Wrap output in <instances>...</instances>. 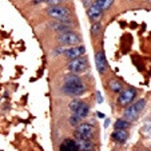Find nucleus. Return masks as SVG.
Masks as SVG:
<instances>
[{
    "label": "nucleus",
    "instance_id": "f257e3e1",
    "mask_svg": "<svg viewBox=\"0 0 151 151\" xmlns=\"http://www.w3.org/2000/svg\"><path fill=\"white\" fill-rule=\"evenodd\" d=\"M146 106V100L145 99H139L138 102H135L134 104H128V107H126L123 111V119L128 120V122H134L137 120L139 112L145 109Z\"/></svg>",
    "mask_w": 151,
    "mask_h": 151
},
{
    "label": "nucleus",
    "instance_id": "f03ea898",
    "mask_svg": "<svg viewBox=\"0 0 151 151\" xmlns=\"http://www.w3.org/2000/svg\"><path fill=\"white\" fill-rule=\"evenodd\" d=\"M86 86L84 83L80 80V82H71V83H64L63 86V91L66 92L67 95H71V96H79V95L84 94L86 92Z\"/></svg>",
    "mask_w": 151,
    "mask_h": 151
},
{
    "label": "nucleus",
    "instance_id": "7ed1b4c3",
    "mask_svg": "<svg viewBox=\"0 0 151 151\" xmlns=\"http://www.w3.org/2000/svg\"><path fill=\"white\" fill-rule=\"evenodd\" d=\"M80 36L76 34V32H72V31H66L63 34L59 35L58 37V42L62 44V46H78L80 43Z\"/></svg>",
    "mask_w": 151,
    "mask_h": 151
},
{
    "label": "nucleus",
    "instance_id": "20e7f679",
    "mask_svg": "<svg viewBox=\"0 0 151 151\" xmlns=\"http://www.w3.org/2000/svg\"><path fill=\"white\" fill-rule=\"evenodd\" d=\"M87 64H88L87 58L79 56V58L72 59L71 62L67 64V68H68V71L74 72V74H79V72H83L86 68H87Z\"/></svg>",
    "mask_w": 151,
    "mask_h": 151
},
{
    "label": "nucleus",
    "instance_id": "39448f33",
    "mask_svg": "<svg viewBox=\"0 0 151 151\" xmlns=\"http://www.w3.org/2000/svg\"><path fill=\"white\" fill-rule=\"evenodd\" d=\"M94 137V127L88 123H82L78 124L76 131H75V138H84V139H92Z\"/></svg>",
    "mask_w": 151,
    "mask_h": 151
},
{
    "label": "nucleus",
    "instance_id": "423d86ee",
    "mask_svg": "<svg viewBox=\"0 0 151 151\" xmlns=\"http://www.w3.org/2000/svg\"><path fill=\"white\" fill-rule=\"evenodd\" d=\"M47 14L50 15L51 17L58 20H62V19H67L70 17V11L64 7H60V6H51L47 8Z\"/></svg>",
    "mask_w": 151,
    "mask_h": 151
},
{
    "label": "nucleus",
    "instance_id": "0eeeda50",
    "mask_svg": "<svg viewBox=\"0 0 151 151\" xmlns=\"http://www.w3.org/2000/svg\"><path fill=\"white\" fill-rule=\"evenodd\" d=\"M137 96V92L134 88H127L123 92H120V95L118 96V104L119 106H128Z\"/></svg>",
    "mask_w": 151,
    "mask_h": 151
},
{
    "label": "nucleus",
    "instance_id": "6e6552de",
    "mask_svg": "<svg viewBox=\"0 0 151 151\" xmlns=\"http://www.w3.org/2000/svg\"><path fill=\"white\" fill-rule=\"evenodd\" d=\"M51 27L56 32L63 34V32L70 31V29L72 28V22H71V20H67V19H62V20L55 22V23H51Z\"/></svg>",
    "mask_w": 151,
    "mask_h": 151
},
{
    "label": "nucleus",
    "instance_id": "1a4fd4ad",
    "mask_svg": "<svg viewBox=\"0 0 151 151\" xmlns=\"http://www.w3.org/2000/svg\"><path fill=\"white\" fill-rule=\"evenodd\" d=\"M95 64H96V70L99 74H104L106 70H107V60H106L104 52L99 51L95 55Z\"/></svg>",
    "mask_w": 151,
    "mask_h": 151
},
{
    "label": "nucleus",
    "instance_id": "9d476101",
    "mask_svg": "<svg viewBox=\"0 0 151 151\" xmlns=\"http://www.w3.org/2000/svg\"><path fill=\"white\" fill-rule=\"evenodd\" d=\"M83 54H86V48L83 46H72L71 48H67L64 55H66L68 59H75V58L83 56Z\"/></svg>",
    "mask_w": 151,
    "mask_h": 151
},
{
    "label": "nucleus",
    "instance_id": "9b49d317",
    "mask_svg": "<svg viewBox=\"0 0 151 151\" xmlns=\"http://www.w3.org/2000/svg\"><path fill=\"white\" fill-rule=\"evenodd\" d=\"M102 14H103V11L95 3L92 4L91 7H88V9H87V15H88V17L94 22V23L95 22H99V19L102 17Z\"/></svg>",
    "mask_w": 151,
    "mask_h": 151
},
{
    "label": "nucleus",
    "instance_id": "f8f14e48",
    "mask_svg": "<svg viewBox=\"0 0 151 151\" xmlns=\"http://www.w3.org/2000/svg\"><path fill=\"white\" fill-rule=\"evenodd\" d=\"M60 151H80L79 147H78V143L75 139H71V138H67L64 139V142H62L60 145Z\"/></svg>",
    "mask_w": 151,
    "mask_h": 151
},
{
    "label": "nucleus",
    "instance_id": "ddd939ff",
    "mask_svg": "<svg viewBox=\"0 0 151 151\" xmlns=\"http://www.w3.org/2000/svg\"><path fill=\"white\" fill-rule=\"evenodd\" d=\"M78 143V147L80 151H92L94 148V143L91 142V139H84V138H75Z\"/></svg>",
    "mask_w": 151,
    "mask_h": 151
},
{
    "label": "nucleus",
    "instance_id": "4468645a",
    "mask_svg": "<svg viewBox=\"0 0 151 151\" xmlns=\"http://www.w3.org/2000/svg\"><path fill=\"white\" fill-rule=\"evenodd\" d=\"M111 138L114 139V142H116V143H124L126 140H127L128 135H127V132H126V130H115L111 134Z\"/></svg>",
    "mask_w": 151,
    "mask_h": 151
},
{
    "label": "nucleus",
    "instance_id": "2eb2a0df",
    "mask_svg": "<svg viewBox=\"0 0 151 151\" xmlns=\"http://www.w3.org/2000/svg\"><path fill=\"white\" fill-rule=\"evenodd\" d=\"M90 112V107L88 104H86V103H82L80 104V107L76 110V112H75V115H76L79 119H83V118H86L87 115H88Z\"/></svg>",
    "mask_w": 151,
    "mask_h": 151
},
{
    "label": "nucleus",
    "instance_id": "dca6fc26",
    "mask_svg": "<svg viewBox=\"0 0 151 151\" xmlns=\"http://www.w3.org/2000/svg\"><path fill=\"white\" fill-rule=\"evenodd\" d=\"M114 3V0H95V4L99 7L102 11H106L111 7V4Z\"/></svg>",
    "mask_w": 151,
    "mask_h": 151
},
{
    "label": "nucleus",
    "instance_id": "f3484780",
    "mask_svg": "<svg viewBox=\"0 0 151 151\" xmlns=\"http://www.w3.org/2000/svg\"><path fill=\"white\" fill-rule=\"evenodd\" d=\"M130 127V122L126 119H118L115 122V130H126Z\"/></svg>",
    "mask_w": 151,
    "mask_h": 151
},
{
    "label": "nucleus",
    "instance_id": "a211bd4d",
    "mask_svg": "<svg viewBox=\"0 0 151 151\" xmlns=\"http://www.w3.org/2000/svg\"><path fill=\"white\" fill-rule=\"evenodd\" d=\"M109 87H110V90H111V91L116 92V94L122 91V84H120L118 80H111V82L109 83Z\"/></svg>",
    "mask_w": 151,
    "mask_h": 151
},
{
    "label": "nucleus",
    "instance_id": "6ab92c4d",
    "mask_svg": "<svg viewBox=\"0 0 151 151\" xmlns=\"http://www.w3.org/2000/svg\"><path fill=\"white\" fill-rule=\"evenodd\" d=\"M80 78L79 75L74 74V72H71V74H68L66 78H64V83H71V82H80Z\"/></svg>",
    "mask_w": 151,
    "mask_h": 151
},
{
    "label": "nucleus",
    "instance_id": "aec40b11",
    "mask_svg": "<svg viewBox=\"0 0 151 151\" xmlns=\"http://www.w3.org/2000/svg\"><path fill=\"white\" fill-rule=\"evenodd\" d=\"M82 100H79V99H74V100H71V103H70V110H71V112H76V110L80 107V104H82Z\"/></svg>",
    "mask_w": 151,
    "mask_h": 151
},
{
    "label": "nucleus",
    "instance_id": "412c9836",
    "mask_svg": "<svg viewBox=\"0 0 151 151\" xmlns=\"http://www.w3.org/2000/svg\"><path fill=\"white\" fill-rule=\"evenodd\" d=\"M100 29H102L100 23H99V22H95V23L92 24V27H91V34L92 35H98L100 32Z\"/></svg>",
    "mask_w": 151,
    "mask_h": 151
},
{
    "label": "nucleus",
    "instance_id": "4be33fe9",
    "mask_svg": "<svg viewBox=\"0 0 151 151\" xmlns=\"http://www.w3.org/2000/svg\"><path fill=\"white\" fill-rule=\"evenodd\" d=\"M79 120H80L79 118H78L76 115L74 114L71 118H70V124H71L72 127H75V126H78V124H79Z\"/></svg>",
    "mask_w": 151,
    "mask_h": 151
},
{
    "label": "nucleus",
    "instance_id": "5701e85b",
    "mask_svg": "<svg viewBox=\"0 0 151 151\" xmlns=\"http://www.w3.org/2000/svg\"><path fill=\"white\" fill-rule=\"evenodd\" d=\"M64 0H47V3L50 4V7L51 6H59V4H62Z\"/></svg>",
    "mask_w": 151,
    "mask_h": 151
},
{
    "label": "nucleus",
    "instance_id": "b1692460",
    "mask_svg": "<svg viewBox=\"0 0 151 151\" xmlns=\"http://www.w3.org/2000/svg\"><path fill=\"white\" fill-rule=\"evenodd\" d=\"M34 4H39V3H47V0H32Z\"/></svg>",
    "mask_w": 151,
    "mask_h": 151
},
{
    "label": "nucleus",
    "instance_id": "393cba45",
    "mask_svg": "<svg viewBox=\"0 0 151 151\" xmlns=\"http://www.w3.org/2000/svg\"><path fill=\"white\" fill-rule=\"evenodd\" d=\"M96 96H98V103H102V102H103V99H102V95H100V92H98Z\"/></svg>",
    "mask_w": 151,
    "mask_h": 151
},
{
    "label": "nucleus",
    "instance_id": "a878e982",
    "mask_svg": "<svg viewBox=\"0 0 151 151\" xmlns=\"http://www.w3.org/2000/svg\"><path fill=\"white\" fill-rule=\"evenodd\" d=\"M109 124H110V119H106L104 120V127H109Z\"/></svg>",
    "mask_w": 151,
    "mask_h": 151
},
{
    "label": "nucleus",
    "instance_id": "bb28decb",
    "mask_svg": "<svg viewBox=\"0 0 151 151\" xmlns=\"http://www.w3.org/2000/svg\"><path fill=\"white\" fill-rule=\"evenodd\" d=\"M96 115H98V116H99V118H104V115H103V114H102V112H98V114H96Z\"/></svg>",
    "mask_w": 151,
    "mask_h": 151
},
{
    "label": "nucleus",
    "instance_id": "cd10ccee",
    "mask_svg": "<svg viewBox=\"0 0 151 151\" xmlns=\"http://www.w3.org/2000/svg\"><path fill=\"white\" fill-rule=\"evenodd\" d=\"M138 151H145V150H138Z\"/></svg>",
    "mask_w": 151,
    "mask_h": 151
}]
</instances>
